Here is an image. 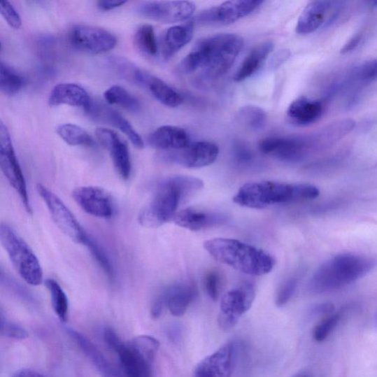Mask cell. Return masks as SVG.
I'll list each match as a JSON object with an SVG mask.
<instances>
[{
  "mask_svg": "<svg viewBox=\"0 0 377 377\" xmlns=\"http://www.w3.org/2000/svg\"><path fill=\"white\" fill-rule=\"evenodd\" d=\"M161 295L171 313L180 317L185 315L188 307L197 299L198 290L193 283L178 284L166 289Z\"/></svg>",
  "mask_w": 377,
  "mask_h": 377,
  "instance_id": "24",
  "label": "cell"
},
{
  "mask_svg": "<svg viewBox=\"0 0 377 377\" xmlns=\"http://www.w3.org/2000/svg\"><path fill=\"white\" fill-rule=\"evenodd\" d=\"M256 297L255 285L246 282L226 293L220 302L218 325L225 331L236 326L242 315L252 306Z\"/></svg>",
  "mask_w": 377,
  "mask_h": 377,
  "instance_id": "8",
  "label": "cell"
},
{
  "mask_svg": "<svg viewBox=\"0 0 377 377\" xmlns=\"http://www.w3.org/2000/svg\"><path fill=\"white\" fill-rule=\"evenodd\" d=\"M86 111L94 120L113 125L119 129L129 138L136 148L143 149L145 147L141 135L134 129L131 123L115 109L101 103L92 102Z\"/></svg>",
  "mask_w": 377,
  "mask_h": 377,
  "instance_id": "21",
  "label": "cell"
},
{
  "mask_svg": "<svg viewBox=\"0 0 377 377\" xmlns=\"http://www.w3.org/2000/svg\"><path fill=\"white\" fill-rule=\"evenodd\" d=\"M13 377H45V376H43V374L38 373L37 371L29 370V369H24L17 373L16 375Z\"/></svg>",
  "mask_w": 377,
  "mask_h": 377,
  "instance_id": "48",
  "label": "cell"
},
{
  "mask_svg": "<svg viewBox=\"0 0 377 377\" xmlns=\"http://www.w3.org/2000/svg\"><path fill=\"white\" fill-rule=\"evenodd\" d=\"M204 247L216 261L245 274L265 275L275 266V259L266 251L239 241L214 239Z\"/></svg>",
  "mask_w": 377,
  "mask_h": 377,
  "instance_id": "4",
  "label": "cell"
},
{
  "mask_svg": "<svg viewBox=\"0 0 377 377\" xmlns=\"http://www.w3.org/2000/svg\"><path fill=\"white\" fill-rule=\"evenodd\" d=\"M324 113V106L318 101L300 97L289 106L288 118L299 125H308L318 121Z\"/></svg>",
  "mask_w": 377,
  "mask_h": 377,
  "instance_id": "28",
  "label": "cell"
},
{
  "mask_svg": "<svg viewBox=\"0 0 377 377\" xmlns=\"http://www.w3.org/2000/svg\"><path fill=\"white\" fill-rule=\"evenodd\" d=\"M234 155L236 162L243 166L249 165L254 161L253 152L241 143L234 146Z\"/></svg>",
  "mask_w": 377,
  "mask_h": 377,
  "instance_id": "44",
  "label": "cell"
},
{
  "mask_svg": "<svg viewBox=\"0 0 377 377\" xmlns=\"http://www.w3.org/2000/svg\"><path fill=\"white\" fill-rule=\"evenodd\" d=\"M298 284L297 278H290L280 287L276 297V305L285 306L292 298L296 291Z\"/></svg>",
  "mask_w": 377,
  "mask_h": 377,
  "instance_id": "41",
  "label": "cell"
},
{
  "mask_svg": "<svg viewBox=\"0 0 377 377\" xmlns=\"http://www.w3.org/2000/svg\"><path fill=\"white\" fill-rule=\"evenodd\" d=\"M259 149L264 155L285 162H295L306 155L310 143L302 138L270 136L262 139Z\"/></svg>",
  "mask_w": 377,
  "mask_h": 377,
  "instance_id": "15",
  "label": "cell"
},
{
  "mask_svg": "<svg viewBox=\"0 0 377 377\" xmlns=\"http://www.w3.org/2000/svg\"><path fill=\"white\" fill-rule=\"evenodd\" d=\"M68 41L75 49L93 55L113 50L117 45L115 36L101 27L76 24L68 34Z\"/></svg>",
  "mask_w": 377,
  "mask_h": 377,
  "instance_id": "10",
  "label": "cell"
},
{
  "mask_svg": "<svg viewBox=\"0 0 377 377\" xmlns=\"http://www.w3.org/2000/svg\"><path fill=\"white\" fill-rule=\"evenodd\" d=\"M24 85L23 78L8 64H0V90L8 96L17 94Z\"/></svg>",
  "mask_w": 377,
  "mask_h": 377,
  "instance_id": "34",
  "label": "cell"
},
{
  "mask_svg": "<svg viewBox=\"0 0 377 377\" xmlns=\"http://www.w3.org/2000/svg\"><path fill=\"white\" fill-rule=\"evenodd\" d=\"M243 39L234 34H220L206 37L195 46L180 64L185 74L199 73L208 78L226 74L239 57Z\"/></svg>",
  "mask_w": 377,
  "mask_h": 377,
  "instance_id": "1",
  "label": "cell"
},
{
  "mask_svg": "<svg viewBox=\"0 0 377 377\" xmlns=\"http://www.w3.org/2000/svg\"><path fill=\"white\" fill-rule=\"evenodd\" d=\"M292 377H313V375L307 371H301L299 373H297L294 376H292Z\"/></svg>",
  "mask_w": 377,
  "mask_h": 377,
  "instance_id": "50",
  "label": "cell"
},
{
  "mask_svg": "<svg viewBox=\"0 0 377 377\" xmlns=\"http://www.w3.org/2000/svg\"><path fill=\"white\" fill-rule=\"evenodd\" d=\"M371 6L373 7V8H377V1H374V2H372L371 3Z\"/></svg>",
  "mask_w": 377,
  "mask_h": 377,
  "instance_id": "51",
  "label": "cell"
},
{
  "mask_svg": "<svg viewBox=\"0 0 377 377\" xmlns=\"http://www.w3.org/2000/svg\"><path fill=\"white\" fill-rule=\"evenodd\" d=\"M204 187L202 180L192 176H175L164 180L151 201L139 213V225L157 228L173 220L180 202Z\"/></svg>",
  "mask_w": 377,
  "mask_h": 377,
  "instance_id": "2",
  "label": "cell"
},
{
  "mask_svg": "<svg viewBox=\"0 0 377 377\" xmlns=\"http://www.w3.org/2000/svg\"><path fill=\"white\" fill-rule=\"evenodd\" d=\"M375 265L376 261L366 255H338L320 265L311 279L310 289L324 292L343 288L366 276Z\"/></svg>",
  "mask_w": 377,
  "mask_h": 377,
  "instance_id": "5",
  "label": "cell"
},
{
  "mask_svg": "<svg viewBox=\"0 0 377 377\" xmlns=\"http://www.w3.org/2000/svg\"><path fill=\"white\" fill-rule=\"evenodd\" d=\"M194 34V22L176 25L167 29L161 43L162 57L169 60L190 43Z\"/></svg>",
  "mask_w": 377,
  "mask_h": 377,
  "instance_id": "26",
  "label": "cell"
},
{
  "mask_svg": "<svg viewBox=\"0 0 377 377\" xmlns=\"http://www.w3.org/2000/svg\"><path fill=\"white\" fill-rule=\"evenodd\" d=\"M36 190L47 206L55 225L69 239L85 245L89 236L62 199L43 184H37Z\"/></svg>",
  "mask_w": 377,
  "mask_h": 377,
  "instance_id": "9",
  "label": "cell"
},
{
  "mask_svg": "<svg viewBox=\"0 0 377 377\" xmlns=\"http://www.w3.org/2000/svg\"><path fill=\"white\" fill-rule=\"evenodd\" d=\"M108 346L118 355L125 377H152V364L131 345H127L111 329L105 331Z\"/></svg>",
  "mask_w": 377,
  "mask_h": 377,
  "instance_id": "13",
  "label": "cell"
},
{
  "mask_svg": "<svg viewBox=\"0 0 377 377\" xmlns=\"http://www.w3.org/2000/svg\"><path fill=\"white\" fill-rule=\"evenodd\" d=\"M135 350L152 363L159 348V342L148 335L136 337L130 344Z\"/></svg>",
  "mask_w": 377,
  "mask_h": 377,
  "instance_id": "36",
  "label": "cell"
},
{
  "mask_svg": "<svg viewBox=\"0 0 377 377\" xmlns=\"http://www.w3.org/2000/svg\"><path fill=\"white\" fill-rule=\"evenodd\" d=\"M96 136L108 150L118 175L122 179L128 180L131 173V162L127 143L115 131L104 128L97 129Z\"/></svg>",
  "mask_w": 377,
  "mask_h": 377,
  "instance_id": "19",
  "label": "cell"
},
{
  "mask_svg": "<svg viewBox=\"0 0 377 377\" xmlns=\"http://www.w3.org/2000/svg\"><path fill=\"white\" fill-rule=\"evenodd\" d=\"M320 190L310 184H286L260 181L243 185L234 197V202L250 208H264L276 204L312 201Z\"/></svg>",
  "mask_w": 377,
  "mask_h": 377,
  "instance_id": "3",
  "label": "cell"
},
{
  "mask_svg": "<svg viewBox=\"0 0 377 377\" xmlns=\"http://www.w3.org/2000/svg\"><path fill=\"white\" fill-rule=\"evenodd\" d=\"M262 0H236L213 7L200 13L194 22L202 24L227 25L248 17L263 5Z\"/></svg>",
  "mask_w": 377,
  "mask_h": 377,
  "instance_id": "12",
  "label": "cell"
},
{
  "mask_svg": "<svg viewBox=\"0 0 377 377\" xmlns=\"http://www.w3.org/2000/svg\"><path fill=\"white\" fill-rule=\"evenodd\" d=\"M45 286L50 293L52 308L62 322L66 323L68 320L69 301L65 292L53 278L45 281Z\"/></svg>",
  "mask_w": 377,
  "mask_h": 377,
  "instance_id": "32",
  "label": "cell"
},
{
  "mask_svg": "<svg viewBox=\"0 0 377 377\" xmlns=\"http://www.w3.org/2000/svg\"><path fill=\"white\" fill-rule=\"evenodd\" d=\"M0 166L10 185L19 194L26 211L31 214L25 178L13 149L9 131L2 120L0 122Z\"/></svg>",
  "mask_w": 377,
  "mask_h": 377,
  "instance_id": "7",
  "label": "cell"
},
{
  "mask_svg": "<svg viewBox=\"0 0 377 377\" xmlns=\"http://www.w3.org/2000/svg\"><path fill=\"white\" fill-rule=\"evenodd\" d=\"M85 246H86L90 251V253L94 257L97 263L107 274L109 278H114L115 273L113 265L105 253V251L94 241L90 237H88Z\"/></svg>",
  "mask_w": 377,
  "mask_h": 377,
  "instance_id": "38",
  "label": "cell"
},
{
  "mask_svg": "<svg viewBox=\"0 0 377 377\" xmlns=\"http://www.w3.org/2000/svg\"><path fill=\"white\" fill-rule=\"evenodd\" d=\"M341 313H335L325 318L315 326L313 330V338L318 342L325 341L333 330L337 327L341 319Z\"/></svg>",
  "mask_w": 377,
  "mask_h": 377,
  "instance_id": "37",
  "label": "cell"
},
{
  "mask_svg": "<svg viewBox=\"0 0 377 377\" xmlns=\"http://www.w3.org/2000/svg\"><path fill=\"white\" fill-rule=\"evenodd\" d=\"M58 134L63 141L72 146H92L94 145L92 137L78 125L66 123L60 125Z\"/></svg>",
  "mask_w": 377,
  "mask_h": 377,
  "instance_id": "33",
  "label": "cell"
},
{
  "mask_svg": "<svg viewBox=\"0 0 377 377\" xmlns=\"http://www.w3.org/2000/svg\"><path fill=\"white\" fill-rule=\"evenodd\" d=\"M194 3L189 1H152L138 6L139 16L164 24L184 22L194 13Z\"/></svg>",
  "mask_w": 377,
  "mask_h": 377,
  "instance_id": "14",
  "label": "cell"
},
{
  "mask_svg": "<svg viewBox=\"0 0 377 377\" xmlns=\"http://www.w3.org/2000/svg\"><path fill=\"white\" fill-rule=\"evenodd\" d=\"M236 353V345L227 343L199 362L194 369L193 377H231Z\"/></svg>",
  "mask_w": 377,
  "mask_h": 377,
  "instance_id": "18",
  "label": "cell"
},
{
  "mask_svg": "<svg viewBox=\"0 0 377 377\" xmlns=\"http://www.w3.org/2000/svg\"><path fill=\"white\" fill-rule=\"evenodd\" d=\"M339 3L313 1L306 6L297 22L296 31L299 35L315 32L326 24L336 18L339 11Z\"/></svg>",
  "mask_w": 377,
  "mask_h": 377,
  "instance_id": "17",
  "label": "cell"
},
{
  "mask_svg": "<svg viewBox=\"0 0 377 377\" xmlns=\"http://www.w3.org/2000/svg\"><path fill=\"white\" fill-rule=\"evenodd\" d=\"M355 76L362 82H371L377 78V58L357 68Z\"/></svg>",
  "mask_w": 377,
  "mask_h": 377,
  "instance_id": "43",
  "label": "cell"
},
{
  "mask_svg": "<svg viewBox=\"0 0 377 377\" xmlns=\"http://www.w3.org/2000/svg\"><path fill=\"white\" fill-rule=\"evenodd\" d=\"M219 155V147L213 142L200 141L188 147L177 150L163 151L158 159L164 163L173 164L187 169H201L213 164Z\"/></svg>",
  "mask_w": 377,
  "mask_h": 377,
  "instance_id": "11",
  "label": "cell"
},
{
  "mask_svg": "<svg viewBox=\"0 0 377 377\" xmlns=\"http://www.w3.org/2000/svg\"><path fill=\"white\" fill-rule=\"evenodd\" d=\"M127 3V1H118V0H103L97 2V8L102 11H109L120 8Z\"/></svg>",
  "mask_w": 377,
  "mask_h": 377,
  "instance_id": "45",
  "label": "cell"
},
{
  "mask_svg": "<svg viewBox=\"0 0 377 377\" xmlns=\"http://www.w3.org/2000/svg\"><path fill=\"white\" fill-rule=\"evenodd\" d=\"M104 99L108 104L120 106L131 113H138L141 108V104L136 97L120 86L108 89L104 93Z\"/></svg>",
  "mask_w": 377,
  "mask_h": 377,
  "instance_id": "30",
  "label": "cell"
},
{
  "mask_svg": "<svg viewBox=\"0 0 377 377\" xmlns=\"http://www.w3.org/2000/svg\"><path fill=\"white\" fill-rule=\"evenodd\" d=\"M164 306V300L162 295H160L155 299V301H153L151 307L152 316L155 318H159L162 313Z\"/></svg>",
  "mask_w": 377,
  "mask_h": 377,
  "instance_id": "46",
  "label": "cell"
},
{
  "mask_svg": "<svg viewBox=\"0 0 377 377\" xmlns=\"http://www.w3.org/2000/svg\"><path fill=\"white\" fill-rule=\"evenodd\" d=\"M229 220L227 215L188 208L178 212L173 221L181 228L200 232L225 225Z\"/></svg>",
  "mask_w": 377,
  "mask_h": 377,
  "instance_id": "20",
  "label": "cell"
},
{
  "mask_svg": "<svg viewBox=\"0 0 377 377\" xmlns=\"http://www.w3.org/2000/svg\"><path fill=\"white\" fill-rule=\"evenodd\" d=\"M362 38L361 34H357L348 41L346 45L343 48L341 52L345 54L354 50L360 44Z\"/></svg>",
  "mask_w": 377,
  "mask_h": 377,
  "instance_id": "47",
  "label": "cell"
},
{
  "mask_svg": "<svg viewBox=\"0 0 377 377\" xmlns=\"http://www.w3.org/2000/svg\"><path fill=\"white\" fill-rule=\"evenodd\" d=\"M134 41L136 48L149 57H155L159 52L155 29L150 24H143L136 30Z\"/></svg>",
  "mask_w": 377,
  "mask_h": 377,
  "instance_id": "31",
  "label": "cell"
},
{
  "mask_svg": "<svg viewBox=\"0 0 377 377\" xmlns=\"http://www.w3.org/2000/svg\"><path fill=\"white\" fill-rule=\"evenodd\" d=\"M273 49L272 41H265L253 48L235 73L234 80L242 82L255 76L266 62Z\"/></svg>",
  "mask_w": 377,
  "mask_h": 377,
  "instance_id": "29",
  "label": "cell"
},
{
  "mask_svg": "<svg viewBox=\"0 0 377 377\" xmlns=\"http://www.w3.org/2000/svg\"><path fill=\"white\" fill-rule=\"evenodd\" d=\"M221 276L218 271H209L205 279L206 290L209 297L213 301H217L221 288Z\"/></svg>",
  "mask_w": 377,
  "mask_h": 377,
  "instance_id": "42",
  "label": "cell"
},
{
  "mask_svg": "<svg viewBox=\"0 0 377 377\" xmlns=\"http://www.w3.org/2000/svg\"><path fill=\"white\" fill-rule=\"evenodd\" d=\"M1 334L3 336L17 339L23 340L29 337V333L22 327L11 323L1 315Z\"/></svg>",
  "mask_w": 377,
  "mask_h": 377,
  "instance_id": "39",
  "label": "cell"
},
{
  "mask_svg": "<svg viewBox=\"0 0 377 377\" xmlns=\"http://www.w3.org/2000/svg\"><path fill=\"white\" fill-rule=\"evenodd\" d=\"M69 333L104 377H125L85 335L72 329H69Z\"/></svg>",
  "mask_w": 377,
  "mask_h": 377,
  "instance_id": "27",
  "label": "cell"
},
{
  "mask_svg": "<svg viewBox=\"0 0 377 377\" xmlns=\"http://www.w3.org/2000/svg\"><path fill=\"white\" fill-rule=\"evenodd\" d=\"M135 83L146 88L159 102L165 106L176 108L184 102V97L178 92L160 78L139 69Z\"/></svg>",
  "mask_w": 377,
  "mask_h": 377,
  "instance_id": "22",
  "label": "cell"
},
{
  "mask_svg": "<svg viewBox=\"0 0 377 377\" xmlns=\"http://www.w3.org/2000/svg\"><path fill=\"white\" fill-rule=\"evenodd\" d=\"M149 145L162 151L177 150L191 144L188 133L183 129L164 125L152 132L148 138Z\"/></svg>",
  "mask_w": 377,
  "mask_h": 377,
  "instance_id": "23",
  "label": "cell"
},
{
  "mask_svg": "<svg viewBox=\"0 0 377 377\" xmlns=\"http://www.w3.org/2000/svg\"><path fill=\"white\" fill-rule=\"evenodd\" d=\"M48 102L51 106L67 105L81 107L87 111L92 101L88 92L83 87L75 83H60L51 91Z\"/></svg>",
  "mask_w": 377,
  "mask_h": 377,
  "instance_id": "25",
  "label": "cell"
},
{
  "mask_svg": "<svg viewBox=\"0 0 377 377\" xmlns=\"http://www.w3.org/2000/svg\"><path fill=\"white\" fill-rule=\"evenodd\" d=\"M169 336L173 341L174 342L178 341L181 336L180 327L178 325H174L172 327H171L169 330Z\"/></svg>",
  "mask_w": 377,
  "mask_h": 377,
  "instance_id": "49",
  "label": "cell"
},
{
  "mask_svg": "<svg viewBox=\"0 0 377 377\" xmlns=\"http://www.w3.org/2000/svg\"><path fill=\"white\" fill-rule=\"evenodd\" d=\"M239 118L246 127L253 131L263 129L267 122V115L265 111L255 106L243 107L239 111Z\"/></svg>",
  "mask_w": 377,
  "mask_h": 377,
  "instance_id": "35",
  "label": "cell"
},
{
  "mask_svg": "<svg viewBox=\"0 0 377 377\" xmlns=\"http://www.w3.org/2000/svg\"><path fill=\"white\" fill-rule=\"evenodd\" d=\"M0 241L23 280L32 286L43 283V271L38 258L30 246L7 223L2 222L0 226Z\"/></svg>",
  "mask_w": 377,
  "mask_h": 377,
  "instance_id": "6",
  "label": "cell"
},
{
  "mask_svg": "<svg viewBox=\"0 0 377 377\" xmlns=\"http://www.w3.org/2000/svg\"><path fill=\"white\" fill-rule=\"evenodd\" d=\"M0 11L3 19L13 29H20L22 22L20 13L9 2L2 1L0 3Z\"/></svg>",
  "mask_w": 377,
  "mask_h": 377,
  "instance_id": "40",
  "label": "cell"
},
{
  "mask_svg": "<svg viewBox=\"0 0 377 377\" xmlns=\"http://www.w3.org/2000/svg\"><path fill=\"white\" fill-rule=\"evenodd\" d=\"M76 204L87 214L99 218L109 219L115 214V207L111 195L97 187H81L73 191Z\"/></svg>",
  "mask_w": 377,
  "mask_h": 377,
  "instance_id": "16",
  "label": "cell"
}]
</instances>
